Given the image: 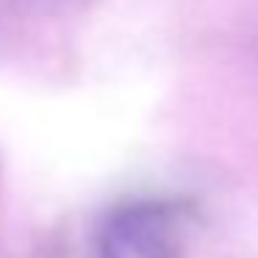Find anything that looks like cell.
I'll return each mask as SVG.
<instances>
[{
  "label": "cell",
  "instance_id": "1",
  "mask_svg": "<svg viewBox=\"0 0 258 258\" xmlns=\"http://www.w3.org/2000/svg\"><path fill=\"white\" fill-rule=\"evenodd\" d=\"M100 258H180L183 219L172 203L134 200L114 208L97 236Z\"/></svg>",
  "mask_w": 258,
  "mask_h": 258
}]
</instances>
